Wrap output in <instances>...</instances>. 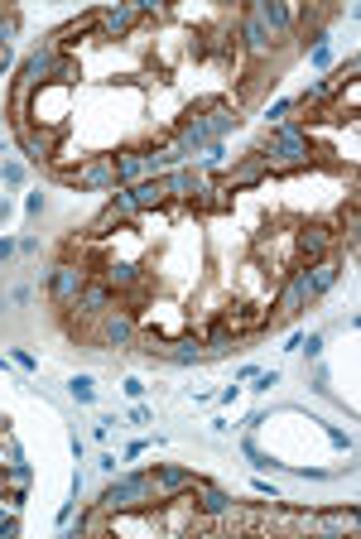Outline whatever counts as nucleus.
Listing matches in <instances>:
<instances>
[{"mask_svg":"<svg viewBox=\"0 0 361 539\" xmlns=\"http://www.w3.org/2000/svg\"><path fill=\"white\" fill-rule=\"evenodd\" d=\"M97 29H101V39H130L135 5H106V10H97Z\"/></svg>","mask_w":361,"mask_h":539,"instance_id":"nucleus-13","label":"nucleus"},{"mask_svg":"<svg viewBox=\"0 0 361 539\" xmlns=\"http://www.w3.org/2000/svg\"><path fill=\"white\" fill-rule=\"evenodd\" d=\"M130 198H135V212H164V208H169V188H164V178H145V183H135Z\"/></svg>","mask_w":361,"mask_h":539,"instance_id":"nucleus-18","label":"nucleus"},{"mask_svg":"<svg viewBox=\"0 0 361 539\" xmlns=\"http://www.w3.org/2000/svg\"><path fill=\"white\" fill-rule=\"evenodd\" d=\"M5 68H10V48H0V73H5Z\"/></svg>","mask_w":361,"mask_h":539,"instance_id":"nucleus-26","label":"nucleus"},{"mask_svg":"<svg viewBox=\"0 0 361 539\" xmlns=\"http://www.w3.org/2000/svg\"><path fill=\"white\" fill-rule=\"evenodd\" d=\"M352 525H357V510H327V515L313 520V530H323V535H342V530H352Z\"/></svg>","mask_w":361,"mask_h":539,"instance_id":"nucleus-20","label":"nucleus"},{"mask_svg":"<svg viewBox=\"0 0 361 539\" xmlns=\"http://www.w3.org/2000/svg\"><path fill=\"white\" fill-rule=\"evenodd\" d=\"M337 217H342V212H327L323 222H304V227L294 231V265H313V260H323V255H332Z\"/></svg>","mask_w":361,"mask_h":539,"instance_id":"nucleus-2","label":"nucleus"},{"mask_svg":"<svg viewBox=\"0 0 361 539\" xmlns=\"http://www.w3.org/2000/svg\"><path fill=\"white\" fill-rule=\"evenodd\" d=\"M342 270H347L342 255H323V260H313V265H299V280H304L309 299H323V294L342 280Z\"/></svg>","mask_w":361,"mask_h":539,"instance_id":"nucleus-8","label":"nucleus"},{"mask_svg":"<svg viewBox=\"0 0 361 539\" xmlns=\"http://www.w3.org/2000/svg\"><path fill=\"white\" fill-rule=\"evenodd\" d=\"M24 212H29V217H39V212H43V198H39V193H29V203H24Z\"/></svg>","mask_w":361,"mask_h":539,"instance_id":"nucleus-24","label":"nucleus"},{"mask_svg":"<svg viewBox=\"0 0 361 539\" xmlns=\"http://www.w3.org/2000/svg\"><path fill=\"white\" fill-rule=\"evenodd\" d=\"M58 63H63V53H53V48H34L24 63H20V82L15 87H24V92H39V87H53L58 82Z\"/></svg>","mask_w":361,"mask_h":539,"instance_id":"nucleus-6","label":"nucleus"},{"mask_svg":"<svg viewBox=\"0 0 361 539\" xmlns=\"http://www.w3.org/2000/svg\"><path fill=\"white\" fill-rule=\"evenodd\" d=\"M15 135H20V150L29 154V159H43L48 164V154L58 150V130H39V125H15Z\"/></svg>","mask_w":361,"mask_h":539,"instance_id":"nucleus-14","label":"nucleus"},{"mask_svg":"<svg viewBox=\"0 0 361 539\" xmlns=\"http://www.w3.org/2000/svg\"><path fill=\"white\" fill-rule=\"evenodd\" d=\"M145 178H155V168L145 159V150H120L116 154V183L120 188H135V183H145Z\"/></svg>","mask_w":361,"mask_h":539,"instance_id":"nucleus-16","label":"nucleus"},{"mask_svg":"<svg viewBox=\"0 0 361 539\" xmlns=\"http://www.w3.org/2000/svg\"><path fill=\"white\" fill-rule=\"evenodd\" d=\"M0 178H5V183H20V178H24V168H20V164H5V168H0Z\"/></svg>","mask_w":361,"mask_h":539,"instance_id":"nucleus-23","label":"nucleus"},{"mask_svg":"<svg viewBox=\"0 0 361 539\" xmlns=\"http://www.w3.org/2000/svg\"><path fill=\"white\" fill-rule=\"evenodd\" d=\"M160 357H164V361H174V366H198V361H207V352H202V332H198V328H188L183 337L164 342Z\"/></svg>","mask_w":361,"mask_h":539,"instance_id":"nucleus-12","label":"nucleus"},{"mask_svg":"<svg viewBox=\"0 0 361 539\" xmlns=\"http://www.w3.org/2000/svg\"><path fill=\"white\" fill-rule=\"evenodd\" d=\"M87 265H78V260H58L53 270H48V299L58 303V308H68V303H78V294L87 289Z\"/></svg>","mask_w":361,"mask_h":539,"instance_id":"nucleus-4","label":"nucleus"},{"mask_svg":"<svg viewBox=\"0 0 361 539\" xmlns=\"http://www.w3.org/2000/svg\"><path fill=\"white\" fill-rule=\"evenodd\" d=\"M78 308L92 313V318H101L106 308H116V294L106 289V280H87V289L78 294Z\"/></svg>","mask_w":361,"mask_h":539,"instance_id":"nucleus-19","label":"nucleus"},{"mask_svg":"<svg viewBox=\"0 0 361 539\" xmlns=\"http://www.w3.org/2000/svg\"><path fill=\"white\" fill-rule=\"evenodd\" d=\"M97 280H106V289H111V294H125V289H135L145 275H140V265H135V260H106Z\"/></svg>","mask_w":361,"mask_h":539,"instance_id":"nucleus-17","label":"nucleus"},{"mask_svg":"<svg viewBox=\"0 0 361 539\" xmlns=\"http://www.w3.org/2000/svg\"><path fill=\"white\" fill-rule=\"evenodd\" d=\"M106 203H111V208L120 212V222H125V227H130V222L140 217V212H135V198H130V188H116V193H111Z\"/></svg>","mask_w":361,"mask_h":539,"instance_id":"nucleus-21","label":"nucleus"},{"mask_svg":"<svg viewBox=\"0 0 361 539\" xmlns=\"http://www.w3.org/2000/svg\"><path fill=\"white\" fill-rule=\"evenodd\" d=\"M15 250H20V246H15V241H0V265H5V260H10Z\"/></svg>","mask_w":361,"mask_h":539,"instance_id":"nucleus-25","label":"nucleus"},{"mask_svg":"<svg viewBox=\"0 0 361 539\" xmlns=\"http://www.w3.org/2000/svg\"><path fill=\"white\" fill-rule=\"evenodd\" d=\"M150 477V491H155V505H164V501H174V496H193V487H198L202 477L198 472H188V467H150L145 472Z\"/></svg>","mask_w":361,"mask_h":539,"instance_id":"nucleus-5","label":"nucleus"},{"mask_svg":"<svg viewBox=\"0 0 361 539\" xmlns=\"http://www.w3.org/2000/svg\"><path fill=\"white\" fill-rule=\"evenodd\" d=\"M68 390H73V400H78V405H92V400H97V390H92V380H87V375H73V380H68Z\"/></svg>","mask_w":361,"mask_h":539,"instance_id":"nucleus-22","label":"nucleus"},{"mask_svg":"<svg viewBox=\"0 0 361 539\" xmlns=\"http://www.w3.org/2000/svg\"><path fill=\"white\" fill-rule=\"evenodd\" d=\"M265 178H275V164H270L260 150H250V154H241V164L222 178V188L236 193V188H255V183H265Z\"/></svg>","mask_w":361,"mask_h":539,"instance_id":"nucleus-9","label":"nucleus"},{"mask_svg":"<svg viewBox=\"0 0 361 539\" xmlns=\"http://www.w3.org/2000/svg\"><path fill=\"white\" fill-rule=\"evenodd\" d=\"M97 505H101L106 515H140V510H150V505H155L150 477L140 472V477H120V482H111V487L101 491Z\"/></svg>","mask_w":361,"mask_h":539,"instance_id":"nucleus-1","label":"nucleus"},{"mask_svg":"<svg viewBox=\"0 0 361 539\" xmlns=\"http://www.w3.org/2000/svg\"><path fill=\"white\" fill-rule=\"evenodd\" d=\"M135 337H140V323H135V313L130 308H106L101 318H97V347H106V352H130L135 347Z\"/></svg>","mask_w":361,"mask_h":539,"instance_id":"nucleus-3","label":"nucleus"},{"mask_svg":"<svg viewBox=\"0 0 361 539\" xmlns=\"http://www.w3.org/2000/svg\"><path fill=\"white\" fill-rule=\"evenodd\" d=\"M58 178L73 188H116V154H92L82 168H68Z\"/></svg>","mask_w":361,"mask_h":539,"instance_id":"nucleus-7","label":"nucleus"},{"mask_svg":"<svg viewBox=\"0 0 361 539\" xmlns=\"http://www.w3.org/2000/svg\"><path fill=\"white\" fill-rule=\"evenodd\" d=\"M236 43H241V53H246V58H270V53H275V34H270L255 15H241Z\"/></svg>","mask_w":361,"mask_h":539,"instance_id":"nucleus-10","label":"nucleus"},{"mask_svg":"<svg viewBox=\"0 0 361 539\" xmlns=\"http://www.w3.org/2000/svg\"><path fill=\"white\" fill-rule=\"evenodd\" d=\"M174 145L183 150V159H193L202 145H212V130H207V121H202V116H183V121H178V130H174Z\"/></svg>","mask_w":361,"mask_h":539,"instance_id":"nucleus-15","label":"nucleus"},{"mask_svg":"<svg viewBox=\"0 0 361 539\" xmlns=\"http://www.w3.org/2000/svg\"><path fill=\"white\" fill-rule=\"evenodd\" d=\"M193 510H198L202 520H227V515H232V510H236V501L227 496V491H222V487H212V482H198V487H193Z\"/></svg>","mask_w":361,"mask_h":539,"instance_id":"nucleus-11","label":"nucleus"}]
</instances>
